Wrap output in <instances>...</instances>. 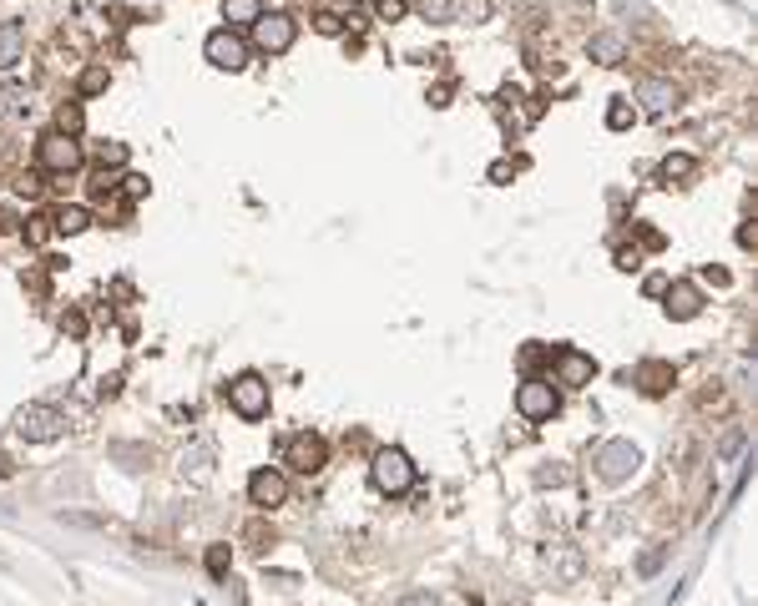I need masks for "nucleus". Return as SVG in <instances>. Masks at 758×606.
<instances>
[{
	"label": "nucleus",
	"instance_id": "obj_1",
	"mask_svg": "<svg viewBox=\"0 0 758 606\" xmlns=\"http://www.w3.org/2000/svg\"><path fill=\"white\" fill-rule=\"evenodd\" d=\"M369 480H374V490H384V496H405V490L415 486V460L400 450V444H384V450H374V460H369Z\"/></svg>",
	"mask_w": 758,
	"mask_h": 606
},
{
	"label": "nucleus",
	"instance_id": "obj_2",
	"mask_svg": "<svg viewBox=\"0 0 758 606\" xmlns=\"http://www.w3.org/2000/svg\"><path fill=\"white\" fill-rule=\"evenodd\" d=\"M81 141L76 137H61V131H46L41 141H36V167L41 172H51V177H71V172H81Z\"/></svg>",
	"mask_w": 758,
	"mask_h": 606
},
{
	"label": "nucleus",
	"instance_id": "obj_3",
	"mask_svg": "<svg viewBox=\"0 0 758 606\" xmlns=\"http://www.w3.org/2000/svg\"><path fill=\"white\" fill-rule=\"evenodd\" d=\"M16 434L31 444H51L66 434V414L51 404H26V410H16Z\"/></svg>",
	"mask_w": 758,
	"mask_h": 606
},
{
	"label": "nucleus",
	"instance_id": "obj_4",
	"mask_svg": "<svg viewBox=\"0 0 758 606\" xmlns=\"http://www.w3.org/2000/svg\"><path fill=\"white\" fill-rule=\"evenodd\" d=\"M227 404L243 414V420H263L268 414V379L263 374H238V379H227Z\"/></svg>",
	"mask_w": 758,
	"mask_h": 606
},
{
	"label": "nucleus",
	"instance_id": "obj_5",
	"mask_svg": "<svg viewBox=\"0 0 758 606\" xmlns=\"http://www.w3.org/2000/svg\"><path fill=\"white\" fill-rule=\"evenodd\" d=\"M293 36H299V21L283 11H263L258 21H253V46H258L263 56H283L293 46Z\"/></svg>",
	"mask_w": 758,
	"mask_h": 606
},
{
	"label": "nucleus",
	"instance_id": "obj_6",
	"mask_svg": "<svg viewBox=\"0 0 758 606\" xmlns=\"http://www.w3.org/2000/svg\"><path fill=\"white\" fill-rule=\"evenodd\" d=\"M637 465H642V450L632 440H606L602 450H596V475L612 480V486H617V480H632Z\"/></svg>",
	"mask_w": 758,
	"mask_h": 606
},
{
	"label": "nucleus",
	"instance_id": "obj_7",
	"mask_svg": "<svg viewBox=\"0 0 758 606\" xmlns=\"http://www.w3.org/2000/svg\"><path fill=\"white\" fill-rule=\"evenodd\" d=\"M203 56L217 66V71H243V66H248V41H243L238 31L217 26V31L203 41Z\"/></svg>",
	"mask_w": 758,
	"mask_h": 606
},
{
	"label": "nucleus",
	"instance_id": "obj_8",
	"mask_svg": "<svg viewBox=\"0 0 758 606\" xmlns=\"http://www.w3.org/2000/svg\"><path fill=\"white\" fill-rule=\"evenodd\" d=\"M556 390H552V379H526V384H521L516 390V410H521V420H552L556 414Z\"/></svg>",
	"mask_w": 758,
	"mask_h": 606
},
{
	"label": "nucleus",
	"instance_id": "obj_9",
	"mask_svg": "<svg viewBox=\"0 0 758 606\" xmlns=\"http://www.w3.org/2000/svg\"><path fill=\"white\" fill-rule=\"evenodd\" d=\"M283 460H289L299 475H319L329 460V444L319 440V434H293V440H283Z\"/></svg>",
	"mask_w": 758,
	"mask_h": 606
},
{
	"label": "nucleus",
	"instance_id": "obj_10",
	"mask_svg": "<svg viewBox=\"0 0 758 606\" xmlns=\"http://www.w3.org/2000/svg\"><path fill=\"white\" fill-rule=\"evenodd\" d=\"M248 500L258 510H279L283 500H289V480H283V470H253L248 475Z\"/></svg>",
	"mask_w": 758,
	"mask_h": 606
},
{
	"label": "nucleus",
	"instance_id": "obj_11",
	"mask_svg": "<svg viewBox=\"0 0 758 606\" xmlns=\"http://www.w3.org/2000/svg\"><path fill=\"white\" fill-rule=\"evenodd\" d=\"M637 101H642V111H647V117H668V111H678L682 91L672 87V81H662V76H647V81L637 87Z\"/></svg>",
	"mask_w": 758,
	"mask_h": 606
},
{
	"label": "nucleus",
	"instance_id": "obj_12",
	"mask_svg": "<svg viewBox=\"0 0 758 606\" xmlns=\"http://www.w3.org/2000/svg\"><path fill=\"white\" fill-rule=\"evenodd\" d=\"M592 374H596L592 354H582V349H556V384L582 390V384H592Z\"/></svg>",
	"mask_w": 758,
	"mask_h": 606
},
{
	"label": "nucleus",
	"instance_id": "obj_13",
	"mask_svg": "<svg viewBox=\"0 0 758 606\" xmlns=\"http://www.w3.org/2000/svg\"><path fill=\"white\" fill-rule=\"evenodd\" d=\"M632 384H637L642 394H668L672 384H678V369H672L668 359H642V364L632 369Z\"/></svg>",
	"mask_w": 758,
	"mask_h": 606
},
{
	"label": "nucleus",
	"instance_id": "obj_14",
	"mask_svg": "<svg viewBox=\"0 0 758 606\" xmlns=\"http://www.w3.org/2000/svg\"><path fill=\"white\" fill-rule=\"evenodd\" d=\"M662 293H668V319H678V324L703 314V293H698L693 283H668Z\"/></svg>",
	"mask_w": 758,
	"mask_h": 606
},
{
	"label": "nucleus",
	"instance_id": "obj_15",
	"mask_svg": "<svg viewBox=\"0 0 758 606\" xmlns=\"http://www.w3.org/2000/svg\"><path fill=\"white\" fill-rule=\"evenodd\" d=\"M26 56V26L21 21H0V71H11Z\"/></svg>",
	"mask_w": 758,
	"mask_h": 606
},
{
	"label": "nucleus",
	"instance_id": "obj_16",
	"mask_svg": "<svg viewBox=\"0 0 758 606\" xmlns=\"http://www.w3.org/2000/svg\"><path fill=\"white\" fill-rule=\"evenodd\" d=\"M586 51H592V61H602V66H622V61H627V41H622L617 31L592 36V46H586Z\"/></svg>",
	"mask_w": 758,
	"mask_h": 606
},
{
	"label": "nucleus",
	"instance_id": "obj_17",
	"mask_svg": "<svg viewBox=\"0 0 758 606\" xmlns=\"http://www.w3.org/2000/svg\"><path fill=\"white\" fill-rule=\"evenodd\" d=\"M51 227H56V233H66V238H76V233H87V227H91V213H87V207H56V213H51Z\"/></svg>",
	"mask_w": 758,
	"mask_h": 606
},
{
	"label": "nucleus",
	"instance_id": "obj_18",
	"mask_svg": "<svg viewBox=\"0 0 758 606\" xmlns=\"http://www.w3.org/2000/svg\"><path fill=\"white\" fill-rule=\"evenodd\" d=\"M263 16V0H223V21L227 31H238V26H253Z\"/></svg>",
	"mask_w": 758,
	"mask_h": 606
},
{
	"label": "nucleus",
	"instance_id": "obj_19",
	"mask_svg": "<svg viewBox=\"0 0 758 606\" xmlns=\"http://www.w3.org/2000/svg\"><path fill=\"white\" fill-rule=\"evenodd\" d=\"M81 127H87L81 101H61V107H56V131H61V137H81Z\"/></svg>",
	"mask_w": 758,
	"mask_h": 606
},
{
	"label": "nucleus",
	"instance_id": "obj_20",
	"mask_svg": "<svg viewBox=\"0 0 758 606\" xmlns=\"http://www.w3.org/2000/svg\"><path fill=\"white\" fill-rule=\"evenodd\" d=\"M410 11L420 16V21L450 26V21H455V0H410Z\"/></svg>",
	"mask_w": 758,
	"mask_h": 606
},
{
	"label": "nucleus",
	"instance_id": "obj_21",
	"mask_svg": "<svg viewBox=\"0 0 758 606\" xmlns=\"http://www.w3.org/2000/svg\"><path fill=\"white\" fill-rule=\"evenodd\" d=\"M693 172H698V162L688 157V152H668V157H662V183H688Z\"/></svg>",
	"mask_w": 758,
	"mask_h": 606
},
{
	"label": "nucleus",
	"instance_id": "obj_22",
	"mask_svg": "<svg viewBox=\"0 0 758 606\" xmlns=\"http://www.w3.org/2000/svg\"><path fill=\"white\" fill-rule=\"evenodd\" d=\"M97 162H101V172L107 167H127V141H97Z\"/></svg>",
	"mask_w": 758,
	"mask_h": 606
},
{
	"label": "nucleus",
	"instance_id": "obj_23",
	"mask_svg": "<svg viewBox=\"0 0 758 606\" xmlns=\"http://www.w3.org/2000/svg\"><path fill=\"white\" fill-rule=\"evenodd\" d=\"M21 233L36 243V248H41V243H51V233H56V227H51V217H46V213H31V217H26V227H21Z\"/></svg>",
	"mask_w": 758,
	"mask_h": 606
},
{
	"label": "nucleus",
	"instance_id": "obj_24",
	"mask_svg": "<svg viewBox=\"0 0 758 606\" xmlns=\"http://www.w3.org/2000/svg\"><path fill=\"white\" fill-rule=\"evenodd\" d=\"M107 66H87V71H81V97H97V91H107Z\"/></svg>",
	"mask_w": 758,
	"mask_h": 606
},
{
	"label": "nucleus",
	"instance_id": "obj_25",
	"mask_svg": "<svg viewBox=\"0 0 758 606\" xmlns=\"http://www.w3.org/2000/svg\"><path fill=\"white\" fill-rule=\"evenodd\" d=\"M26 107V91L16 87V81H0V117H11V111Z\"/></svg>",
	"mask_w": 758,
	"mask_h": 606
},
{
	"label": "nucleus",
	"instance_id": "obj_26",
	"mask_svg": "<svg viewBox=\"0 0 758 606\" xmlns=\"http://www.w3.org/2000/svg\"><path fill=\"white\" fill-rule=\"evenodd\" d=\"M466 16H470V21H486L490 0H455V21H466Z\"/></svg>",
	"mask_w": 758,
	"mask_h": 606
},
{
	"label": "nucleus",
	"instance_id": "obj_27",
	"mask_svg": "<svg viewBox=\"0 0 758 606\" xmlns=\"http://www.w3.org/2000/svg\"><path fill=\"white\" fill-rule=\"evenodd\" d=\"M632 117H637V111H632L627 101H612V107H606V127H612V131L632 127Z\"/></svg>",
	"mask_w": 758,
	"mask_h": 606
},
{
	"label": "nucleus",
	"instance_id": "obj_28",
	"mask_svg": "<svg viewBox=\"0 0 758 606\" xmlns=\"http://www.w3.org/2000/svg\"><path fill=\"white\" fill-rule=\"evenodd\" d=\"M61 526H91V530H107L111 520H101V516H87V510H61Z\"/></svg>",
	"mask_w": 758,
	"mask_h": 606
},
{
	"label": "nucleus",
	"instance_id": "obj_29",
	"mask_svg": "<svg viewBox=\"0 0 758 606\" xmlns=\"http://www.w3.org/2000/svg\"><path fill=\"white\" fill-rule=\"evenodd\" d=\"M227 566H233V551H227V546H207V571L223 576Z\"/></svg>",
	"mask_w": 758,
	"mask_h": 606
},
{
	"label": "nucleus",
	"instance_id": "obj_30",
	"mask_svg": "<svg viewBox=\"0 0 758 606\" xmlns=\"http://www.w3.org/2000/svg\"><path fill=\"white\" fill-rule=\"evenodd\" d=\"M243 541H248V546H258V551H263V546H273V530L263 526V520H253V526L243 530Z\"/></svg>",
	"mask_w": 758,
	"mask_h": 606
},
{
	"label": "nucleus",
	"instance_id": "obj_31",
	"mask_svg": "<svg viewBox=\"0 0 758 606\" xmlns=\"http://www.w3.org/2000/svg\"><path fill=\"white\" fill-rule=\"evenodd\" d=\"M405 11H410L405 0H374V16H379V21H400Z\"/></svg>",
	"mask_w": 758,
	"mask_h": 606
},
{
	"label": "nucleus",
	"instance_id": "obj_32",
	"mask_svg": "<svg viewBox=\"0 0 758 606\" xmlns=\"http://www.w3.org/2000/svg\"><path fill=\"white\" fill-rule=\"evenodd\" d=\"M662 561H668V546H652V551H642V561H637V571L642 576H652V571H658V566Z\"/></svg>",
	"mask_w": 758,
	"mask_h": 606
},
{
	"label": "nucleus",
	"instance_id": "obj_33",
	"mask_svg": "<svg viewBox=\"0 0 758 606\" xmlns=\"http://www.w3.org/2000/svg\"><path fill=\"white\" fill-rule=\"evenodd\" d=\"M314 31H319V36H339V31H344V21H339L334 11H319V16H314Z\"/></svg>",
	"mask_w": 758,
	"mask_h": 606
},
{
	"label": "nucleus",
	"instance_id": "obj_34",
	"mask_svg": "<svg viewBox=\"0 0 758 606\" xmlns=\"http://www.w3.org/2000/svg\"><path fill=\"white\" fill-rule=\"evenodd\" d=\"M121 193H127L132 203H137V197H147V177H142V172H127V177H121Z\"/></svg>",
	"mask_w": 758,
	"mask_h": 606
},
{
	"label": "nucleus",
	"instance_id": "obj_35",
	"mask_svg": "<svg viewBox=\"0 0 758 606\" xmlns=\"http://www.w3.org/2000/svg\"><path fill=\"white\" fill-rule=\"evenodd\" d=\"M395 606H440V596H430V591H405Z\"/></svg>",
	"mask_w": 758,
	"mask_h": 606
},
{
	"label": "nucleus",
	"instance_id": "obj_36",
	"mask_svg": "<svg viewBox=\"0 0 758 606\" xmlns=\"http://www.w3.org/2000/svg\"><path fill=\"white\" fill-rule=\"evenodd\" d=\"M490 183H511V177H516V162H506V157H500V162H490Z\"/></svg>",
	"mask_w": 758,
	"mask_h": 606
},
{
	"label": "nucleus",
	"instance_id": "obj_37",
	"mask_svg": "<svg viewBox=\"0 0 758 606\" xmlns=\"http://www.w3.org/2000/svg\"><path fill=\"white\" fill-rule=\"evenodd\" d=\"M187 465H193V480H207V450H193L187 454Z\"/></svg>",
	"mask_w": 758,
	"mask_h": 606
},
{
	"label": "nucleus",
	"instance_id": "obj_38",
	"mask_svg": "<svg viewBox=\"0 0 758 606\" xmlns=\"http://www.w3.org/2000/svg\"><path fill=\"white\" fill-rule=\"evenodd\" d=\"M66 334L81 339V334H87V319H81V314H66Z\"/></svg>",
	"mask_w": 758,
	"mask_h": 606
},
{
	"label": "nucleus",
	"instance_id": "obj_39",
	"mask_svg": "<svg viewBox=\"0 0 758 606\" xmlns=\"http://www.w3.org/2000/svg\"><path fill=\"white\" fill-rule=\"evenodd\" d=\"M637 263H642V258H637V253H632V248H622V253H617V268H627V273H632V268H637Z\"/></svg>",
	"mask_w": 758,
	"mask_h": 606
},
{
	"label": "nucleus",
	"instance_id": "obj_40",
	"mask_svg": "<svg viewBox=\"0 0 758 606\" xmlns=\"http://www.w3.org/2000/svg\"><path fill=\"white\" fill-rule=\"evenodd\" d=\"M0 475H11V460H5V454H0Z\"/></svg>",
	"mask_w": 758,
	"mask_h": 606
}]
</instances>
